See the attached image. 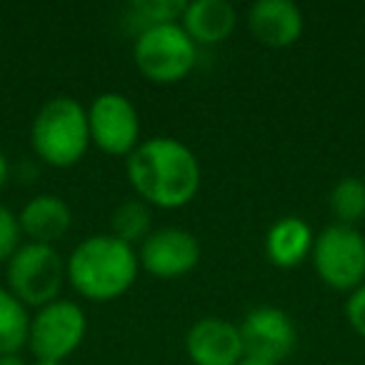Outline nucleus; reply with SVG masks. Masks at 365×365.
Masks as SVG:
<instances>
[{"instance_id": "24", "label": "nucleus", "mask_w": 365, "mask_h": 365, "mask_svg": "<svg viewBox=\"0 0 365 365\" xmlns=\"http://www.w3.org/2000/svg\"><path fill=\"white\" fill-rule=\"evenodd\" d=\"M235 365H275V363H268V360H260V358H250V355H243Z\"/></svg>"}, {"instance_id": "11", "label": "nucleus", "mask_w": 365, "mask_h": 365, "mask_svg": "<svg viewBox=\"0 0 365 365\" xmlns=\"http://www.w3.org/2000/svg\"><path fill=\"white\" fill-rule=\"evenodd\" d=\"M185 353L193 365H235L245 355L240 328L215 315L195 320L185 335Z\"/></svg>"}, {"instance_id": "1", "label": "nucleus", "mask_w": 365, "mask_h": 365, "mask_svg": "<svg viewBox=\"0 0 365 365\" xmlns=\"http://www.w3.org/2000/svg\"><path fill=\"white\" fill-rule=\"evenodd\" d=\"M125 173L138 198L163 210L188 205L203 182L195 153L170 135L140 140V145L125 158Z\"/></svg>"}, {"instance_id": "13", "label": "nucleus", "mask_w": 365, "mask_h": 365, "mask_svg": "<svg viewBox=\"0 0 365 365\" xmlns=\"http://www.w3.org/2000/svg\"><path fill=\"white\" fill-rule=\"evenodd\" d=\"M18 225L21 233L28 238V243L53 245L71 230L73 210L61 195L41 193L33 195L23 210L18 213Z\"/></svg>"}, {"instance_id": "21", "label": "nucleus", "mask_w": 365, "mask_h": 365, "mask_svg": "<svg viewBox=\"0 0 365 365\" xmlns=\"http://www.w3.org/2000/svg\"><path fill=\"white\" fill-rule=\"evenodd\" d=\"M345 318H348L350 328L365 340V283L348 293L345 300Z\"/></svg>"}, {"instance_id": "20", "label": "nucleus", "mask_w": 365, "mask_h": 365, "mask_svg": "<svg viewBox=\"0 0 365 365\" xmlns=\"http://www.w3.org/2000/svg\"><path fill=\"white\" fill-rule=\"evenodd\" d=\"M21 225L18 215H13L6 205L0 203V263L11 260V255L21 248Z\"/></svg>"}, {"instance_id": "2", "label": "nucleus", "mask_w": 365, "mask_h": 365, "mask_svg": "<svg viewBox=\"0 0 365 365\" xmlns=\"http://www.w3.org/2000/svg\"><path fill=\"white\" fill-rule=\"evenodd\" d=\"M138 273V250L110 233L88 235L66 258L68 283L81 298L93 303H108L125 295Z\"/></svg>"}, {"instance_id": "7", "label": "nucleus", "mask_w": 365, "mask_h": 365, "mask_svg": "<svg viewBox=\"0 0 365 365\" xmlns=\"http://www.w3.org/2000/svg\"><path fill=\"white\" fill-rule=\"evenodd\" d=\"M88 333L86 310L73 300H53L31 315L28 348L36 360H56L63 363L83 345Z\"/></svg>"}, {"instance_id": "25", "label": "nucleus", "mask_w": 365, "mask_h": 365, "mask_svg": "<svg viewBox=\"0 0 365 365\" xmlns=\"http://www.w3.org/2000/svg\"><path fill=\"white\" fill-rule=\"evenodd\" d=\"M33 365H63V363H56V360H36Z\"/></svg>"}, {"instance_id": "3", "label": "nucleus", "mask_w": 365, "mask_h": 365, "mask_svg": "<svg viewBox=\"0 0 365 365\" xmlns=\"http://www.w3.org/2000/svg\"><path fill=\"white\" fill-rule=\"evenodd\" d=\"M31 143L36 155L51 168H73L91 148L88 108L71 96L51 98L36 113L31 125Z\"/></svg>"}, {"instance_id": "12", "label": "nucleus", "mask_w": 365, "mask_h": 365, "mask_svg": "<svg viewBox=\"0 0 365 365\" xmlns=\"http://www.w3.org/2000/svg\"><path fill=\"white\" fill-rule=\"evenodd\" d=\"M303 28V11L293 0H255L248 8V31L265 48L295 46Z\"/></svg>"}, {"instance_id": "5", "label": "nucleus", "mask_w": 365, "mask_h": 365, "mask_svg": "<svg viewBox=\"0 0 365 365\" xmlns=\"http://www.w3.org/2000/svg\"><path fill=\"white\" fill-rule=\"evenodd\" d=\"M8 290L26 308H43L61 298L66 285V258L56 245L23 243L8 260Z\"/></svg>"}, {"instance_id": "14", "label": "nucleus", "mask_w": 365, "mask_h": 365, "mask_svg": "<svg viewBox=\"0 0 365 365\" xmlns=\"http://www.w3.org/2000/svg\"><path fill=\"white\" fill-rule=\"evenodd\" d=\"M238 13L228 0H193L180 18L182 31L195 46H218L235 31Z\"/></svg>"}, {"instance_id": "19", "label": "nucleus", "mask_w": 365, "mask_h": 365, "mask_svg": "<svg viewBox=\"0 0 365 365\" xmlns=\"http://www.w3.org/2000/svg\"><path fill=\"white\" fill-rule=\"evenodd\" d=\"M182 0H135L128 6V16L135 23L138 33L153 26H165V23H180L185 13Z\"/></svg>"}, {"instance_id": "22", "label": "nucleus", "mask_w": 365, "mask_h": 365, "mask_svg": "<svg viewBox=\"0 0 365 365\" xmlns=\"http://www.w3.org/2000/svg\"><path fill=\"white\" fill-rule=\"evenodd\" d=\"M8 178H11V163H8L6 153L0 150V188H6Z\"/></svg>"}, {"instance_id": "23", "label": "nucleus", "mask_w": 365, "mask_h": 365, "mask_svg": "<svg viewBox=\"0 0 365 365\" xmlns=\"http://www.w3.org/2000/svg\"><path fill=\"white\" fill-rule=\"evenodd\" d=\"M0 365H28V363L18 353V355H0Z\"/></svg>"}, {"instance_id": "6", "label": "nucleus", "mask_w": 365, "mask_h": 365, "mask_svg": "<svg viewBox=\"0 0 365 365\" xmlns=\"http://www.w3.org/2000/svg\"><path fill=\"white\" fill-rule=\"evenodd\" d=\"M310 260L328 288L353 293L365 283V235L353 225H328L315 235Z\"/></svg>"}, {"instance_id": "4", "label": "nucleus", "mask_w": 365, "mask_h": 365, "mask_svg": "<svg viewBox=\"0 0 365 365\" xmlns=\"http://www.w3.org/2000/svg\"><path fill=\"white\" fill-rule=\"evenodd\" d=\"M135 68L158 86H173L193 73L198 63V46L182 31L180 23L145 28L133 43Z\"/></svg>"}, {"instance_id": "8", "label": "nucleus", "mask_w": 365, "mask_h": 365, "mask_svg": "<svg viewBox=\"0 0 365 365\" xmlns=\"http://www.w3.org/2000/svg\"><path fill=\"white\" fill-rule=\"evenodd\" d=\"M91 145L106 155L128 158L140 145V115L123 93H101L88 106Z\"/></svg>"}, {"instance_id": "15", "label": "nucleus", "mask_w": 365, "mask_h": 365, "mask_svg": "<svg viewBox=\"0 0 365 365\" xmlns=\"http://www.w3.org/2000/svg\"><path fill=\"white\" fill-rule=\"evenodd\" d=\"M315 233L298 215H283L265 233V255L275 268H298L313 253Z\"/></svg>"}, {"instance_id": "16", "label": "nucleus", "mask_w": 365, "mask_h": 365, "mask_svg": "<svg viewBox=\"0 0 365 365\" xmlns=\"http://www.w3.org/2000/svg\"><path fill=\"white\" fill-rule=\"evenodd\" d=\"M31 313L11 293L0 288V355H18L28 345Z\"/></svg>"}, {"instance_id": "18", "label": "nucleus", "mask_w": 365, "mask_h": 365, "mask_svg": "<svg viewBox=\"0 0 365 365\" xmlns=\"http://www.w3.org/2000/svg\"><path fill=\"white\" fill-rule=\"evenodd\" d=\"M328 208L340 225H353L365 218V182L355 175L340 178L328 195Z\"/></svg>"}, {"instance_id": "17", "label": "nucleus", "mask_w": 365, "mask_h": 365, "mask_svg": "<svg viewBox=\"0 0 365 365\" xmlns=\"http://www.w3.org/2000/svg\"><path fill=\"white\" fill-rule=\"evenodd\" d=\"M150 223H153L150 205H145L140 198L125 200V203H120L115 210H113L110 235H115L118 240H123V243L135 248V245H140L143 240L153 233Z\"/></svg>"}, {"instance_id": "9", "label": "nucleus", "mask_w": 365, "mask_h": 365, "mask_svg": "<svg viewBox=\"0 0 365 365\" xmlns=\"http://www.w3.org/2000/svg\"><path fill=\"white\" fill-rule=\"evenodd\" d=\"M200 240L185 228H160L153 230L138 250L140 268L148 275L160 280H175L188 275L200 263Z\"/></svg>"}, {"instance_id": "10", "label": "nucleus", "mask_w": 365, "mask_h": 365, "mask_svg": "<svg viewBox=\"0 0 365 365\" xmlns=\"http://www.w3.org/2000/svg\"><path fill=\"white\" fill-rule=\"evenodd\" d=\"M238 328L245 355L268 360V363L275 365L283 363L298 343V328H295L293 318L285 310L273 308V305L253 308Z\"/></svg>"}]
</instances>
